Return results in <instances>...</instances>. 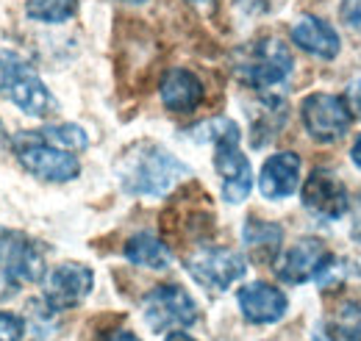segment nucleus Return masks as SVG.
<instances>
[{"label": "nucleus", "instance_id": "c756f323", "mask_svg": "<svg viewBox=\"0 0 361 341\" xmlns=\"http://www.w3.org/2000/svg\"><path fill=\"white\" fill-rule=\"evenodd\" d=\"M189 3H209V0H189Z\"/></svg>", "mask_w": 361, "mask_h": 341}, {"label": "nucleus", "instance_id": "7c9ffc66", "mask_svg": "<svg viewBox=\"0 0 361 341\" xmlns=\"http://www.w3.org/2000/svg\"><path fill=\"white\" fill-rule=\"evenodd\" d=\"M319 341H322V339H319Z\"/></svg>", "mask_w": 361, "mask_h": 341}, {"label": "nucleus", "instance_id": "20e7f679", "mask_svg": "<svg viewBox=\"0 0 361 341\" xmlns=\"http://www.w3.org/2000/svg\"><path fill=\"white\" fill-rule=\"evenodd\" d=\"M292 67H295V61H292L289 47L275 37L247 44L236 56V75L259 92L283 84L289 78Z\"/></svg>", "mask_w": 361, "mask_h": 341}, {"label": "nucleus", "instance_id": "f3484780", "mask_svg": "<svg viewBox=\"0 0 361 341\" xmlns=\"http://www.w3.org/2000/svg\"><path fill=\"white\" fill-rule=\"evenodd\" d=\"M126 258L131 264L147 266V269H167L173 264V253L170 247L156 239L153 233H136L126 242Z\"/></svg>", "mask_w": 361, "mask_h": 341}, {"label": "nucleus", "instance_id": "4be33fe9", "mask_svg": "<svg viewBox=\"0 0 361 341\" xmlns=\"http://www.w3.org/2000/svg\"><path fill=\"white\" fill-rule=\"evenodd\" d=\"M25 333V322L17 314L0 311V341H23Z\"/></svg>", "mask_w": 361, "mask_h": 341}, {"label": "nucleus", "instance_id": "393cba45", "mask_svg": "<svg viewBox=\"0 0 361 341\" xmlns=\"http://www.w3.org/2000/svg\"><path fill=\"white\" fill-rule=\"evenodd\" d=\"M353 236L361 242V197L356 200V206H353Z\"/></svg>", "mask_w": 361, "mask_h": 341}, {"label": "nucleus", "instance_id": "6e6552de", "mask_svg": "<svg viewBox=\"0 0 361 341\" xmlns=\"http://www.w3.org/2000/svg\"><path fill=\"white\" fill-rule=\"evenodd\" d=\"M300 117H303V128L309 130V136L314 142L331 144L339 142L353 123V114L348 108V103L336 94H325V92H314L303 100L300 106Z\"/></svg>", "mask_w": 361, "mask_h": 341}, {"label": "nucleus", "instance_id": "1a4fd4ad", "mask_svg": "<svg viewBox=\"0 0 361 341\" xmlns=\"http://www.w3.org/2000/svg\"><path fill=\"white\" fill-rule=\"evenodd\" d=\"M186 269L200 286H206L212 292H226L231 283H236L245 275L247 261L233 250L203 247L186 258Z\"/></svg>", "mask_w": 361, "mask_h": 341}, {"label": "nucleus", "instance_id": "ddd939ff", "mask_svg": "<svg viewBox=\"0 0 361 341\" xmlns=\"http://www.w3.org/2000/svg\"><path fill=\"white\" fill-rule=\"evenodd\" d=\"M239 308L245 314V319L256 322V325H267V322H278L286 314V297L281 289H275L272 283L256 280L239 289Z\"/></svg>", "mask_w": 361, "mask_h": 341}, {"label": "nucleus", "instance_id": "5701e85b", "mask_svg": "<svg viewBox=\"0 0 361 341\" xmlns=\"http://www.w3.org/2000/svg\"><path fill=\"white\" fill-rule=\"evenodd\" d=\"M342 20L345 25L361 31V0H342Z\"/></svg>", "mask_w": 361, "mask_h": 341}, {"label": "nucleus", "instance_id": "423d86ee", "mask_svg": "<svg viewBox=\"0 0 361 341\" xmlns=\"http://www.w3.org/2000/svg\"><path fill=\"white\" fill-rule=\"evenodd\" d=\"M45 275V256L37 242L20 230L0 233V280L6 286L37 283Z\"/></svg>", "mask_w": 361, "mask_h": 341}, {"label": "nucleus", "instance_id": "b1692460", "mask_svg": "<svg viewBox=\"0 0 361 341\" xmlns=\"http://www.w3.org/2000/svg\"><path fill=\"white\" fill-rule=\"evenodd\" d=\"M348 108L361 120V81H353L348 86Z\"/></svg>", "mask_w": 361, "mask_h": 341}, {"label": "nucleus", "instance_id": "6ab92c4d", "mask_svg": "<svg viewBox=\"0 0 361 341\" xmlns=\"http://www.w3.org/2000/svg\"><path fill=\"white\" fill-rule=\"evenodd\" d=\"M28 17L42 23H64L78 11V0H25Z\"/></svg>", "mask_w": 361, "mask_h": 341}, {"label": "nucleus", "instance_id": "f03ea898", "mask_svg": "<svg viewBox=\"0 0 361 341\" xmlns=\"http://www.w3.org/2000/svg\"><path fill=\"white\" fill-rule=\"evenodd\" d=\"M214 136V170L223 180V197L228 203H242L253 189V172L247 156L239 150V128L231 120L212 123Z\"/></svg>", "mask_w": 361, "mask_h": 341}, {"label": "nucleus", "instance_id": "0eeeda50", "mask_svg": "<svg viewBox=\"0 0 361 341\" xmlns=\"http://www.w3.org/2000/svg\"><path fill=\"white\" fill-rule=\"evenodd\" d=\"M145 319L150 325V330L161 333V330H176V328H189L197 322V305L189 297L186 289H180L178 283H164L156 286L145 302H142Z\"/></svg>", "mask_w": 361, "mask_h": 341}, {"label": "nucleus", "instance_id": "2eb2a0df", "mask_svg": "<svg viewBox=\"0 0 361 341\" xmlns=\"http://www.w3.org/2000/svg\"><path fill=\"white\" fill-rule=\"evenodd\" d=\"M161 103L176 111V114H189L203 103V84L195 73L189 70H170L161 78Z\"/></svg>", "mask_w": 361, "mask_h": 341}, {"label": "nucleus", "instance_id": "f257e3e1", "mask_svg": "<svg viewBox=\"0 0 361 341\" xmlns=\"http://www.w3.org/2000/svg\"><path fill=\"white\" fill-rule=\"evenodd\" d=\"M117 175H120V183L126 192L142 194V197H161L178 180H183L189 170L170 150L150 144V142H142L123 156Z\"/></svg>", "mask_w": 361, "mask_h": 341}, {"label": "nucleus", "instance_id": "4468645a", "mask_svg": "<svg viewBox=\"0 0 361 341\" xmlns=\"http://www.w3.org/2000/svg\"><path fill=\"white\" fill-rule=\"evenodd\" d=\"M300 183V159L295 153H275L264 161L259 175V189L267 200H283L298 192Z\"/></svg>", "mask_w": 361, "mask_h": 341}, {"label": "nucleus", "instance_id": "7ed1b4c3", "mask_svg": "<svg viewBox=\"0 0 361 341\" xmlns=\"http://www.w3.org/2000/svg\"><path fill=\"white\" fill-rule=\"evenodd\" d=\"M0 94H6L28 117H45L53 108V97L37 70L8 50H0Z\"/></svg>", "mask_w": 361, "mask_h": 341}, {"label": "nucleus", "instance_id": "aec40b11", "mask_svg": "<svg viewBox=\"0 0 361 341\" xmlns=\"http://www.w3.org/2000/svg\"><path fill=\"white\" fill-rule=\"evenodd\" d=\"M334 330L342 341H361V302H342L334 316Z\"/></svg>", "mask_w": 361, "mask_h": 341}, {"label": "nucleus", "instance_id": "f8f14e48", "mask_svg": "<svg viewBox=\"0 0 361 341\" xmlns=\"http://www.w3.org/2000/svg\"><path fill=\"white\" fill-rule=\"evenodd\" d=\"M303 206L314 216L322 219H339L350 211V197L345 186L325 170H314L306 178L303 186Z\"/></svg>", "mask_w": 361, "mask_h": 341}, {"label": "nucleus", "instance_id": "9d476101", "mask_svg": "<svg viewBox=\"0 0 361 341\" xmlns=\"http://www.w3.org/2000/svg\"><path fill=\"white\" fill-rule=\"evenodd\" d=\"M331 266V250L322 239L306 236L298 239L286 253H281L275 261V272L286 283H306L312 278H319Z\"/></svg>", "mask_w": 361, "mask_h": 341}, {"label": "nucleus", "instance_id": "c85d7f7f", "mask_svg": "<svg viewBox=\"0 0 361 341\" xmlns=\"http://www.w3.org/2000/svg\"><path fill=\"white\" fill-rule=\"evenodd\" d=\"M123 3H145V0H123Z\"/></svg>", "mask_w": 361, "mask_h": 341}, {"label": "nucleus", "instance_id": "9b49d317", "mask_svg": "<svg viewBox=\"0 0 361 341\" xmlns=\"http://www.w3.org/2000/svg\"><path fill=\"white\" fill-rule=\"evenodd\" d=\"M92 286H94V278H92L90 266L67 261L47 272L45 299L53 311H67V308H75L78 302H84Z\"/></svg>", "mask_w": 361, "mask_h": 341}, {"label": "nucleus", "instance_id": "dca6fc26", "mask_svg": "<svg viewBox=\"0 0 361 341\" xmlns=\"http://www.w3.org/2000/svg\"><path fill=\"white\" fill-rule=\"evenodd\" d=\"M292 39H295L298 47H303L306 53L319 56V58H334V56L339 53V47H342L339 34H336L325 20L312 17V14H306V17H300V20L295 23Z\"/></svg>", "mask_w": 361, "mask_h": 341}, {"label": "nucleus", "instance_id": "a878e982", "mask_svg": "<svg viewBox=\"0 0 361 341\" xmlns=\"http://www.w3.org/2000/svg\"><path fill=\"white\" fill-rule=\"evenodd\" d=\"M106 341H139V339H136L131 330H114V333L106 336Z\"/></svg>", "mask_w": 361, "mask_h": 341}, {"label": "nucleus", "instance_id": "cd10ccee", "mask_svg": "<svg viewBox=\"0 0 361 341\" xmlns=\"http://www.w3.org/2000/svg\"><path fill=\"white\" fill-rule=\"evenodd\" d=\"M164 341H195V339H192V336H186V333H180V330H173Z\"/></svg>", "mask_w": 361, "mask_h": 341}, {"label": "nucleus", "instance_id": "412c9836", "mask_svg": "<svg viewBox=\"0 0 361 341\" xmlns=\"http://www.w3.org/2000/svg\"><path fill=\"white\" fill-rule=\"evenodd\" d=\"M42 136H45L50 144H56V147H61V150H81V147H87V133L84 128H78V125H53V128H45L42 130Z\"/></svg>", "mask_w": 361, "mask_h": 341}, {"label": "nucleus", "instance_id": "a211bd4d", "mask_svg": "<svg viewBox=\"0 0 361 341\" xmlns=\"http://www.w3.org/2000/svg\"><path fill=\"white\" fill-rule=\"evenodd\" d=\"M281 228L272 222H262V219H250L245 225V247L256 256V261H272L281 253Z\"/></svg>", "mask_w": 361, "mask_h": 341}, {"label": "nucleus", "instance_id": "39448f33", "mask_svg": "<svg viewBox=\"0 0 361 341\" xmlns=\"http://www.w3.org/2000/svg\"><path fill=\"white\" fill-rule=\"evenodd\" d=\"M11 147H14V156L20 159V164L47 183H67V180L78 178V172H81L78 159L73 153L50 144L42 133H17Z\"/></svg>", "mask_w": 361, "mask_h": 341}, {"label": "nucleus", "instance_id": "bb28decb", "mask_svg": "<svg viewBox=\"0 0 361 341\" xmlns=\"http://www.w3.org/2000/svg\"><path fill=\"white\" fill-rule=\"evenodd\" d=\"M350 159H353V164L361 170V136L353 142V147H350Z\"/></svg>", "mask_w": 361, "mask_h": 341}]
</instances>
